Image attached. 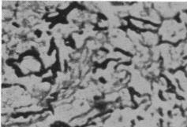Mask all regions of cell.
<instances>
[{"instance_id":"cell-1","label":"cell","mask_w":187,"mask_h":127,"mask_svg":"<svg viewBox=\"0 0 187 127\" xmlns=\"http://www.w3.org/2000/svg\"><path fill=\"white\" fill-rule=\"evenodd\" d=\"M186 71H187V68H186Z\"/></svg>"}]
</instances>
